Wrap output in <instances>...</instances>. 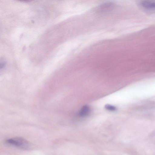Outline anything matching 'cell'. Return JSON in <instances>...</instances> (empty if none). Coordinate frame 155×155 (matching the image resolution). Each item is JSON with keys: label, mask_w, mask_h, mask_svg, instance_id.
<instances>
[{"label": "cell", "mask_w": 155, "mask_h": 155, "mask_svg": "<svg viewBox=\"0 0 155 155\" xmlns=\"http://www.w3.org/2000/svg\"><path fill=\"white\" fill-rule=\"evenodd\" d=\"M105 108L107 110L110 111H114L116 110V108L115 106L109 104L106 105Z\"/></svg>", "instance_id": "cell-5"}, {"label": "cell", "mask_w": 155, "mask_h": 155, "mask_svg": "<svg viewBox=\"0 0 155 155\" xmlns=\"http://www.w3.org/2000/svg\"><path fill=\"white\" fill-rule=\"evenodd\" d=\"M115 7L114 3L112 2H107L101 5L98 7V11L100 13H105L112 10Z\"/></svg>", "instance_id": "cell-3"}, {"label": "cell", "mask_w": 155, "mask_h": 155, "mask_svg": "<svg viewBox=\"0 0 155 155\" xmlns=\"http://www.w3.org/2000/svg\"><path fill=\"white\" fill-rule=\"evenodd\" d=\"M5 142L9 145L24 150H28L31 147L29 142L25 138L20 137H15L7 139Z\"/></svg>", "instance_id": "cell-1"}, {"label": "cell", "mask_w": 155, "mask_h": 155, "mask_svg": "<svg viewBox=\"0 0 155 155\" xmlns=\"http://www.w3.org/2000/svg\"><path fill=\"white\" fill-rule=\"evenodd\" d=\"M138 3L141 8L146 11H155V0L140 1Z\"/></svg>", "instance_id": "cell-2"}, {"label": "cell", "mask_w": 155, "mask_h": 155, "mask_svg": "<svg viewBox=\"0 0 155 155\" xmlns=\"http://www.w3.org/2000/svg\"><path fill=\"white\" fill-rule=\"evenodd\" d=\"M91 112L90 107L87 105L82 107L78 113V116L80 117H83L88 116Z\"/></svg>", "instance_id": "cell-4"}]
</instances>
